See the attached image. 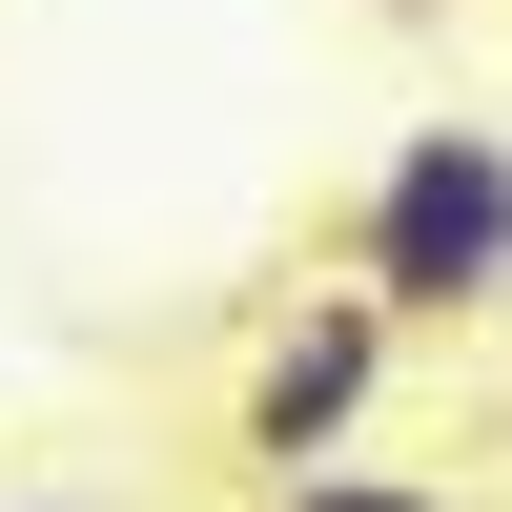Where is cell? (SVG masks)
Masks as SVG:
<instances>
[{"instance_id": "1", "label": "cell", "mask_w": 512, "mask_h": 512, "mask_svg": "<svg viewBox=\"0 0 512 512\" xmlns=\"http://www.w3.org/2000/svg\"><path fill=\"white\" fill-rule=\"evenodd\" d=\"M328 287H369L390 328H492L512 308V123L492 103L390 123V164H369L349 226H328Z\"/></svg>"}, {"instance_id": "2", "label": "cell", "mask_w": 512, "mask_h": 512, "mask_svg": "<svg viewBox=\"0 0 512 512\" xmlns=\"http://www.w3.org/2000/svg\"><path fill=\"white\" fill-rule=\"evenodd\" d=\"M390 349H410V328L369 308V287H287V308L246 328V369H226V472H246V492L349 472L369 410H390Z\"/></svg>"}, {"instance_id": "3", "label": "cell", "mask_w": 512, "mask_h": 512, "mask_svg": "<svg viewBox=\"0 0 512 512\" xmlns=\"http://www.w3.org/2000/svg\"><path fill=\"white\" fill-rule=\"evenodd\" d=\"M267 512H472V492H451V472H369V451H349V472H308V492H267Z\"/></svg>"}, {"instance_id": "4", "label": "cell", "mask_w": 512, "mask_h": 512, "mask_svg": "<svg viewBox=\"0 0 512 512\" xmlns=\"http://www.w3.org/2000/svg\"><path fill=\"white\" fill-rule=\"evenodd\" d=\"M0 512H82V492H0Z\"/></svg>"}, {"instance_id": "5", "label": "cell", "mask_w": 512, "mask_h": 512, "mask_svg": "<svg viewBox=\"0 0 512 512\" xmlns=\"http://www.w3.org/2000/svg\"><path fill=\"white\" fill-rule=\"evenodd\" d=\"M390 21H451V0H390Z\"/></svg>"}]
</instances>
